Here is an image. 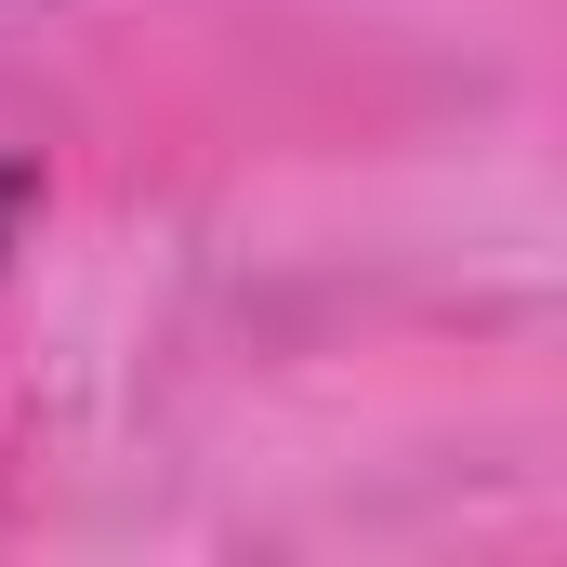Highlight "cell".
Here are the masks:
<instances>
[{
	"mask_svg": "<svg viewBox=\"0 0 567 567\" xmlns=\"http://www.w3.org/2000/svg\"><path fill=\"white\" fill-rule=\"evenodd\" d=\"M27 225H40V158H0V278H13Z\"/></svg>",
	"mask_w": 567,
	"mask_h": 567,
	"instance_id": "cell-1",
	"label": "cell"
}]
</instances>
